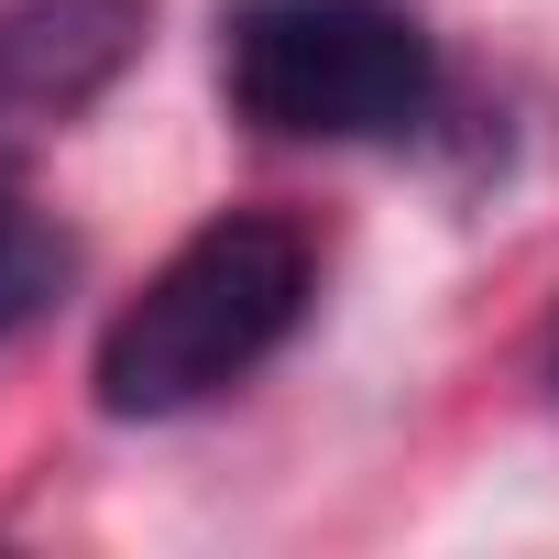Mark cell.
Segmentation results:
<instances>
[{
  "label": "cell",
  "instance_id": "6da1fadb",
  "mask_svg": "<svg viewBox=\"0 0 559 559\" xmlns=\"http://www.w3.org/2000/svg\"><path fill=\"white\" fill-rule=\"evenodd\" d=\"M319 297V252L297 219H274V209H219L209 230H187L154 274H143V297L99 330V417H187L209 395H230L241 373H263L274 352L297 341Z\"/></svg>",
  "mask_w": 559,
  "mask_h": 559
},
{
  "label": "cell",
  "instance_id": "7a4b0ae2",
  "mask_svg": "<svg viewBox=\"0 0 559 559\" xmlns=\"http://www.w3.org/2000/svg\"><path fill=\"white\" fill-rule=\"evenodd\" d=\"M219 88L274 143H395L439 99V45L406 0H241Z\"/></svg>",
  "mask_w": 559,
  "mask_h": 559
},
{
  "label": "cell",
  "instance_id": "3957f363",
  "mask_svg": "<svg viewBox=\"0 0 559 559\" xmlns=\"http://www.w3.org/2000/svg\"><path fill=\"white\" fill-rule=\"evenodd\" d=\"M154 12L143 0H0V154L67 132L132 56Z\"/></svg>",
  "mask_w": 559,
  "mask_h": 559
},
{
  "label": "cell",
  "instance_id": "277c9868",
  "mask_svg": "<svg viewBox=\"0 0 559 559\" xmlns=\"http://www.w3.org/2000/svg\"><path fill=\"white\" fill-rule=\"evenodd\" d=\"M67 286V230L34 209V187L12 176V154H0V341H23Z\"/></svg>",
  "mask_w": 559,
  "mask_h": 559
}]
</instances>
